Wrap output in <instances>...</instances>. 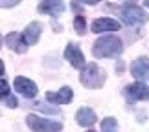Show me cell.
I'll list each match as a JSON object with an SVG mask.
<instances>
[{
  "label": "cell",
  "mask_w": 149,
  "mask_h": 132,
  "mask_svg": "<svg viewBox=\"0 0 149 132\" xmlns=\"http://www.w3.org/2000/svg\"><path fill=\"white\" fill-rule=\"evenodd\" d=\"M123 51V42L120 37L114 35H107V37H100L94 42L92 53L98 59H116L120 57V53Z\"/></svg>",
  "instance_id": "cell-1"
},
{
  "label": "cell",
  "mask_w": 149,
  "mask_h": 132,
  "mask_svg": "<svg viewBox=\"0 0 149 132\" xmlns=\"http://www.w3.org/2000/svg\"><path fill=\"white\" fill-rule=\"evenodd\" d=\"M111 8V11H114L120 19H122L123 24L127 26H142L149 20V15L144 11V8L134 4H125V6H107Z\"/></svg>",
  "instance_id": "cell-2"
},
{
  "label": "cell",
  "mask_w": 149,
  "mask_h": 132,
  "mask_svg": "<svg viewBox=\"0 0 149 132\" xmlns=\"http://www.w3.org/2000/svg\"><path fill=\"white\" fill-rule=\"evenodd\" d=\"M83 86L87 88H101L107 81V72L103 70L100 64L96 62H90V64H85V68L81 70V77H79Z\"/></svg>",
  "instance_id": "cell-3"
},
{
  "label": "cell",
  "mask_w": 149,
  "mask_h": 132,
  "mask_svg": "<svg viewBox=\"0 0 149 132\" xmlns=\"http://www.w3.org/2000/svg\"><path fill=\"white\" fill-rule=\"evenodd\" d=\"M26 123L33 132H61L63 130V125L59 121H50V119L39 117L35 114H30L26 117Z\"/></svg>",
  "instance_id": "cell-4"
},
{
  "label": "cell",
  "mask_w": 149,
  "mask_h": 132,
  "mask_svg": "<svg viewBox=\"0 0 149 132\" xmlns=\"http://www.w3.org/2000/svg\"><path fill=\"white\" fill-rule=\"evenodd\" d=\"M123 95L127 103H138V101H147L149 99V86L142 81H136V83H131L125 86L123 90Z\"/></svg>",
  "instance_id": "cell-5"
},
{
  "label": "cell",
  "mask_w": 149,
  "mask_h": 132,
  "mask_svg": "<svg viewBox=\"0 0 149 132\" xmlns=\"http://www.w3.org/2000/svg\"><path fill=\"white\" fill-rule=\"evenodd\" d=\"M13 86H15V90L19 92L20 95L28 97V99L35 97V95H37V92H39V88H37V84H35V83H33V81H30L28 77H22V75L15 77V83H13Z\"/></svg>",
  "instance_id": "cell-6"
},
{
  "label": "cell",
  "mask_w": 149,
  "mask_h": 132,
  "mask_svg": "<svg viewBox=\"0 0 149 132\" xmlns=\"http://www.w3.org/2000/svg\"><path fill=\"white\" fill-rule=\"evenodd\" d=\"M65 57L74 68H77V70H83L85 68V57H83V53H81V50H79L77 44H74V42L68 44L65 48Z\"/></svg>",
  "instance_id": "cell-7"
},
{
  "label": "cell",
  "mask_w": 149,
  "mask_h": 132,
  "mask_svg": "<svg viewBox=\"0 0 149 132\" xmlns=\"http://www.w3.org/2000/svg\"><path fill=\"white\" fill-rule=\"evenodd\" d=\"M131 75L136 81H146L149 79V59L147 57H138L131 64Z\"/></svg>",
  "instance_id": "cell-8"
},
{
  "label": "cell",
  "mask_w": 149,
  "mask_h": 132,
  "mask_svg": "<svg viewBox=\"0 0 149 132\" xmlns=\"http://www.w3.org/2000/svg\"><path fill=\"white\" fill-rule=\"evenodd\" d=\"M74 99V92L70 86H63L57 92H46V101L55 103V105H68Z\"/></svg>",
  "instance_id": "cell-9"
},
{
  "label": "cell",
  "mask_w": 149,
  "mask_h": 132,
  "mask_svg": "<svg viewBox=\"0 0 149 132\" xmlns=\"http://www.w3.org/2000/svg\"><path fill=\"white\" fill-rule=\"evenodd\" d=\"M4 44L8 46L9 50H13L15 53H24L28 44L24 41V35L22 33H17V31H11L8 35H4Z\"/></svg>",
  "instance_id": "cell-10"
},
{
  "label": "cell",
  "mask_w": 149,
  "mask_h": 132,
  "mask_svg": "<svg viewBox=\"0 0 149 132\" xmlns=\"http://www.w3.org/2000/svg\"><path fill=\"white\" fill-rule=\"evenodd\" d=\"M39 11H41L42 15L59 17L63 11H65V2H63V0H41Z\"/></svg>",
  "instance_id": "cell-11"
},
{
  "label": "cell",
  "mask_w": 149,
  "mask_h": 132,
  "mask_svg": "<svg viewBox=\"0 0 149 132\" xmlns=\"http://www.w3.org/2000/svg\"><path fill=\"white\" fill-rule=\"evenodd\" d=\"M122 24L116 22L114 19H109V17H101V19H96L92 22V31L94 33H103V31H118Z\"/></svg>",
  "instance_id": "cell-12"
},
{
  "label": "cell",
  "mask_w": 149,
  "mask_h": 132,
  "mask_svg": "<svg viewBox=\"0 0 149 132\" xmlns=\"http://www.w3.org/2000/svg\"><path fill=\"white\" fill-rule=\"evenodd\" d=\"M76 121H77L79 127H90V125H94L98 121V116H96V112L92 108L83 106V108H79L76 112Z\"/></svg>",
  "instance_id": "cell-13"
},
{
  "label": "cell",
  "mask_w": 149,
  "mask_h": 132,
  "mask_svg": "<svg viewBox=\"0 0 149 132\" xmlns=\"http://www.w3.org/2000/svg\"><path fill=\"white\" fill-rule=\"evenodd\" d=\"M41 31H42V28H41V24H39V22H31V24H28L26 30L22 31L26 44H28V46L37 44V42H39V37H41Z\"/></svg>",
  "instance_id": "cell-14"
},
{
  "label": "cell",
  "mask_w": 149,
  "mask_h": 132,
  "mask_svg": "<svg viewBox=\"0 0 149 132\" xmlns=\"http://www.w3.org/2000/svg\"><path fill=\"white\" fill-rule=\"evenodd\" d=\"M101 132H118V121L114 117H105L101 121Z\"/></svg>",
  "instance_id": "cell-15"
},
{
  "label": "cell",
  "mask_w": 149,
  "mask_h": 132,
  "mask_svg": "<svg viewBox=\"0 0 149 132\" xmlns=\"http://www.w3.org/2000/svg\"><path fill=\"white\" fill-rule=\"evenodd\" d=\"M74 30H76L79 35H83V33L87 31V26H85V19H83V17H76V19H74Z\"/></svg>",
  "instance_id": "cell-16"
},
{
  "label": "cell",
  "mask_w": 149,
  "mask_h": 132,
  "mask_svg": "<svg viewBox=\"0 0 149 132\" xmlns=\"http://www.w3.org/2000/svg\"><path fill=\"white\" fill-rule=\"evenodd\" d=\"M0 94H2V99L9 95V86H8V83H6V79L0 81Z\"/></svg>",
  "instance_id": "cell-17"
},
{
  "label": "cell",
  "mask_w": 149,
  "mask_h": 132,
  "mask_svg": "<svg viewBox=\"0 0 149 132\" xmlns=\"http://www.w3.org/2000/svg\"><path fill=\"white\" fill-rule=\"evenodd\" d=\"M2 101H4V105H6V106H9V108H15V106H17V99H15L13 95H8V97H4Z\"/></svg>",
  "instance_id": "cell-18"
},
{
  "label": "cell",
  "mask_w": 149,
  "mask_h": 132,
  "mask_svg": "<svg viewBox=\"0 0 149 132\" xmlns=\"http://www.w3.org/2000/svg\"><path fill=\"white\" fill-rule=\"evenodd\" d=\"M19 2H20V0H2L0 4H2L4 9H8V8H13V6H17Z\"/></svg>",
  "instance_id": "cell-19"
},
{
  "label": "cell",
  "mask_w": 149,
  "mask_h": 132,
  "mask_svg": "<svg viewBox=\"0 0 149 132\" xmlns=\"http://www.w3.org/2000/svg\"><path fill=\"white\" fill-rule=\"evenodd\" d=\"M81 2H85V4H98V2H101V0H81Z\"/></svg>",
  "instance_id": "cell-20"
},
{
  "label": "cell",
  "mask_w": 149,
  "mask_h": 132,
  "mask_svg": "<svg viewBox=\"0 0 149 132\" xmlns=\"http://www.w3.org/2000/svg\"><path fill=\"white\" fill-rule=\"evenodd\" d=\"M88 132H94V130H88Z\"/></svg>",
  "instance_id": "cell-21"
}]
</instances>
